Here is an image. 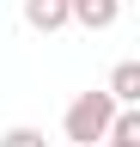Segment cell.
<instances>
[{
    "mask_svg": "<svg viewBox=\"0 0 140 147\" xmlns=\"http://www.w3.org/2000/svg\"><path fill=\"white\" fill-rule=\"evenodd\" d=\"M104 92H110L116 104H140V61H116V67H110V86H104Z\"/></svg>",
    "mask_w": 140,
    "mask_h": 147,
    "instance_id": "4",
    "label": "cell"
},
{
    "mask_svg": "<svg viewBox=\"0 0 140 147\" xmlns=\"http://www.w3.org/2000/svg\"><path fill=\"white\" fill-rule=\"evenodd\" d=\"M0 147H49V141H43V129H31V123H12L6 135H0Z\"/></svg>",
    "mask_w": 140,
    "mask_h": 147,
    "instance_id": "5",
    "label": "cell"
},
{
    "mask_svg": "<svg viewBox=\"0 0 140 147\" xmlns=\"http://www.w3.org/2000/svg\"><path fill=\"white\" fill-rule=\"evenodd\" d=\"M110 117H116V98H110V92H79V98L67 104V117H61V135L79 141V147H98L104 129H110Z\"/></svg>",
    "mask_w": 140,
    "mask_h": 147,
    "instance_id": "1",
    "label": "cell"
},
{
    "mask_svg": "<svg viewBox=\"0 0 140 147\" xmlns=\"http://www.w3.org/2000/svg\"><path fill=\"white\" fill-rule=\"evenodd\" d=\"M67 18L85 25V31H110L122 18V0H67Z\"/></svg>",
    "mask_w": 140,
    "mask_h": 147,
    "instance_id": "2",
    "label": "cell"
},
{
    "mask_svg": "<svg viewBox=\"0 0 140 147\" xmlns=\"http://www.w3.org/2000/svg\"><path fill=\"white\" fill-rule=\"evenodd\" d=\"M98 147H140V141H110V135H104V141H98Z\"/></svg>",
    "mask_w": 140,
    "mask_h": 147,
    "instance_id": "6",
    "label": "cell"
},
{
    "mask_svg": "<svg viewBox=\"0 0 140 147\" xmlns=\"http://www.w3.org/2000/svg\"><path fill=\"white\" fill-rule=\"evenodd\" d=\"M25 25L31 31H61V25H73V18H67V0H25Z\"/></svg>",
    "mask_w": 140,
    "mask_h": 147,
    "instance_id": "3",
    "label": "cell"
}]
</instances>
